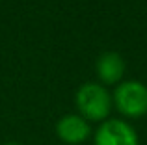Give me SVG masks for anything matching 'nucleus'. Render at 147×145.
<instances>
[{
    "mask_svg": "<svg viewBox=\"0 0 147 145\" xmlns=\"http://www.w3.org/2000/svg\"><path fill=\"white\" fill-rule=\"evenodd\" d=\"M75 104L78 115L88 123H102L110 119V112L114 108L110 91L97 82L82 84L75 95Z\"/></svg>",
    "mask_w": 147,
    "mask_h": 145,
    "instance_id": "f257e3e1",
    "label": "nucleus"
},
{
    "mask_svg": "<svg viewBox=\"0 0 147 145\" xmlns=\"http://www.w3.org/2000/svg\"><path fill=\"white\" fill-rule=\"evenodd\" d=\"M115 110L127 119H140L147 113V86L138 80H125L112 93Z\"/></svg>",
    "mask_w": 147,
    "mask_h": 145,
    "instance_id": "f03ea898",
    "label": "nucleus"
},
{
    "mask_svg": "<svg viewBox=\"0 0 147 145\" xmlns=\"http://www.w3.org/2000/svg\"><path fill=\"white\" fill-rule=\"evenodd\" d=\"M93 145H140V140L129 121L110 117L95 128Z\"/></svg>",
    "mask_w": 147,
    "mask_h": 145,
    "instance_id": "7ed1b4c3",
    "label": "nucleus"
},
{
    "mask_svg": "<svg viewBox=\"0 0 147 145\" xmlns=\"http://www.w3.org/2000/svg\"><path fill=\"white\" fill-rule=\"evenodd\" d=\"M56 136L60 142L67 145H80L91 136V127L78 113H67L56 121Z\"/></svg>",
    "mask_w": 147,
    "mask_h": 145,
    "instance_id": "20e7f679",
    "label": "nucleus"
},
{
    "mask_svg": "<svg viewBox=\"0 0 147 145\" xmlns=\"http://www.w3.org/2000/svg\"><path fill=\"white\" fill-rule=\"evenodd\" d=\"M95 71L102 84H119L125 75V60L117 52H104L97 60Z\"/></svg>",
    "mask_w": 147,
    "mask_h": 145,
    "instance_id": "39448f33",
    "label": "nucleus"
},
{
    "mask_svg": "<svg viewBox=\"0 0 147 145\" xmlns=\"http://www.w3.org/2000/svg\"><path fill=\"white\" fill-rule=\"evenodd\" d=\"M2 145H22V143H19V142H6V143H2Z\"/></svg>",
    "mask_w": 147,
    "mask_h": 145,
    "instance_id": "423d86ee",
    "label": "nucleus"
}]
</instances>
